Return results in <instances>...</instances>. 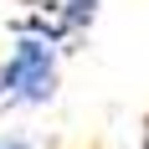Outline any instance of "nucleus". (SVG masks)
Instances as JSON below:
<instances>
[{
	"label": "nucleus",
	"instance_id": "obj_1",
	"mask_svg": "<svg viewBox=\"0 0 149 149\" xmlns=\"http://www.w3.org/2000/svg\"><path fill=\"white\" fill-rule=\"evenodd\" d=\"M0 98H10V103H52L57 98V46L21 31L10 57L0 62Z\"/></svg>",
	"mask_w": 149,
	"mask_h": 149
},
{
	"label": "nucleus",
	"instance_id": "obj_2",
	"mask_svg": "<svg viewBox=\"0 0 149 149\" xmlns=\"http://www.w3.org/2000/svg\"><path fill=\"white\" fill-rule=\"evenodd\" d=\"M0 149H31L26 139H0Z\"/></svg>",
	"mask_w": 149,
	"mask_h": 149
}]
</instances>
